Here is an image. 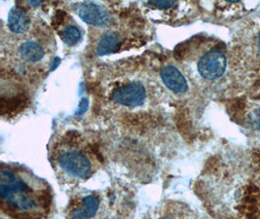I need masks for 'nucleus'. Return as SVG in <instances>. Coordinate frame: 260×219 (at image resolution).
I'll return each instance as SVG.
<instances>
[{"label": "nucleus", "mask_w": 260, "mask_h": 219, "mask_svg": "<svg viewBox=\"0 0 260 219\" xmlns=\"http://www.w3.org/2000/svg\"><path fill=\"white\" fill-rule=\"evenodd\" d=\"M0 196L5 204L19 211H31L40 207L39 197L32 187L10 170L1 171Z\"/></svg>", "instance_id": "1"}, {"label": "nucleus", "mask_w": 260, "mask_h": 219, "mask_svg": "<svg viewBox=\"0 0 260 219\" xmlns=\"http://www.w3.org/2000/svg\"><path fill=\"white\" fill-rule=\"evenodd\" d=\"M59 168L70 176L76 179H87L94 172V164L82 149L64 147L57 156Z\"/></svg>", "instance_id": "2"}, {"label": "nucleus", "mask_w": 260, "mask_h": 219, "mask_svg": "<svg viewBox=\"0 0 260 219\" xmlns=\"http://www.w3.org/2000/svg\"><path fill=\"white\" fill-rule=\"evenodd\" d=\"M226 69L225 55L217 49H213L202 56L198 61V70L202 77L215 80L221 77Z\"/></svg>", "instance_id": "3"}, {"label": "nucleus", "mask_w": 260, "mask_h": 219, "mask_svg": "<svg viewBox=\"0 0 260 219\" xmlns=\"http://www.w3.org/2000/svg\"><path fill=\"white\" fill-rule=\"evenodd\" d=\"M76 13L85 23L95 26L105 27L113 22L111 14L106 7L92 1L79 3Z\"/></svg>", "instance_id": "4"}, {"label": "nucleus", "mask_w": 260, "mask_h": 219, "mask_svg": "<svg viewBox=\"0 0 260 219\" xmlns=\"http://www.w3.org/2000/svg\"><path fill=\"white\" fill-rule=\"evenodd\" d=\"M145 88L139 82H131L120 86L112 93V99L115 103L129 107L140 106L145 101Z\"/></svg>", "instance_id": "5"}, {"label": "nucleus", "mask_w": 260, "mask_h": 219, "mask_svg": "<svg viewBox=\"0 0 260 219\" xmlns=\"http://www.w3.org/2000/svg\"><path fill=\"white\" fill-rule=\"evenodd\" d=\"M161 79L166 87L176 93H184L188 90V83L183 74L175 66H166L161 70Z\"/></svg>", "instance_id": "6"}, {"label": "nucleus", "mask_w": 260, "mask_h": 219, "mask_svg": "<svg viewBox=\"0 0 260 219\" xmlns=\"http://www.w3.org/2000/svg\"><path fill=\"white\" fill-rule=\"evenodd\" d=\"M30 23L31 22L29 16L22 9L14 7L11 9V11L9 12L8 26L14 34L22 35L26 33L30 27Z\"/></svg>", "instance_id": "7"}, {"label": "nucleus", "mask_w": 260, "mask_h": 219, "mask_svg": "<svg viewBox=\"0 0 260 219\" xmlns=\"http://www.w3.org/2000/svg\"><path fill=\"white\" fill-rule=\"evenodd\" d=\"M100 208V200L94 195L85 197L81 202V205L71 212L72 219H90L94 217Z\"/></svg>", "instance_id": "8"}, {"label": "nucleus", "mask_w": 260, "mask_h": 219, "mask_svg": "<svg viewBox=\"0 0 260 219\" xmlns=\"http://www.w3.org/2000/svg\"><path fill=\"white\" fill-rule=\"evenodd\" d=\"M21 58L27 62H38L45 57V50L36 40H25L19 48Z\"/></svg>", "instance_id": "9"}, {"label": "nucleus", "mask_w": 260, "mask_h": 219, "mask_svg": "<svg viewBox=\"0 0 260 219\" xmlns=\"http://www.w3.org/2000/svg\"><path fill=\"white\" fill-rule=\"evenodd\" d=\"M121 35L115 30H109L102 35L96 45L98 56H106L114 52L121 44Z\"/></svg>", "instance_id": "10"}, {"label": "nucleus", "mask_w": 260, "mask_h": 219, "mask_svg": "<svg viewBox=\"0 0 260 219\" xmlns=\"http://www.w3.org/2000/svg\"><path fill=\"white\" fill-rule=\"evenodd\" d=\"M82 37L80 29L73 25V24H68L63 26L61 30V38L69 46H74L76 45Z\"/></svg>", "instance_id": "11"}, {"label": "nucleus", "mask_w": 260, "mask_h": 219, "mask_svg": "<svg viewBox=\"0 0 260 219\" xmlns=\"http://www.w3.org/2000/svg\"><path fill=\"white\" fill-rule=\"evenodd\" d=\"M147 5L153 9L158 10H170L178 6L177 1H149Z\"/></svg>", "instance_id": "12"}, {"label": "nucleus", "mask_w": 260, "mask_h": 219, "mask_svg": "<svg viewBox=\"0 0 260 219\" xmlns=\"http://www.w3.org/2000/svg\"><path fill=\"white\" fill-rule=\"evenodd\" d=\"M249 120H250V124L251 126L256 129V130H259L260 131V107L256 108L249 117Z\"/></svg>", "instance_id": "13"}, {"label": "nucleus", "mask_w": 260, "mask_h": 219, "mask_svg": "<svg viewBox=\"0 0 260 219\" xmlns=\"http://www.w3.org/2000/svg\"><path fill=\"white\" fill-rule=\"evenodd\" d=\"M29 4L32 6H39L41 4V2L39 1H29Z\"/></svg>", "instance_id": "14"}, {"label": "nucleus", "mask_w": 260, "mask_h": 219, "mask_svg": "<svg viewBox=\"0 0 260 219\" xmlns=\"http://www.w3.org/2000/svg\"><path fill=\"white\" fill-rule=\"evenodd\" d=\"M257 46H258V50L260 53V35H258V40H257Z\"/></svg>", "instance_id": "15"}, {"label": "nucleus", "mask_w": 260, "mask_h": 219, "mask_svg": "<svg viewBox=\"0 0 260 219\" xmlns=\"http://www.w3.org/2000/svg\"><path fill=\"white\" fill-rule=\"evenodd\" d=\"M163 219H171V218H163Z\"/></svg>", "instance_id": "16"}]
</instances>
